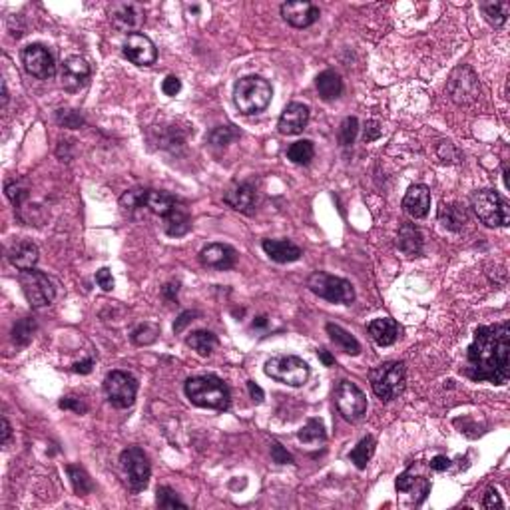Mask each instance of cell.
<instances>
[{
  "mask_svg": "<svg viewBox=\"0 0 510 510\" xmlns=\"http://www.w3.org/2000/svg\"><path fill=\"white\" fill-rule=\"evenodd\" d=\"M66 473L70 476L72 488H74V492L78 497H86V495L92 492V481H90V476H88L84 469H80L76 464H68L66 467Z\"/></svg>",
  "mask_w": 510,
  "mask_h": 510,
  "instance_id": "e575fe53",
  "label": "cell"
},
{
  "mask_svg": "<svg viewBox=\"0 0 510 510\" xmlns=\"http://www.w3.org/2000/svg\"><path fill=\"white\" fill-rule=\"evenodd\" d=\"M156 504H158L160 509H187L186 502L180 500L177 492L172 490L170 486H160V488H158Z\"/></svg>",
  "mask_w": 510,
  "mask_h": 510,
  "instance_id": "60d3db41",
  "label": "cell"
},
{
  "mask_svg": "<svg viewBox=\"0 0 510 510\" xmlns=\"http://www.w3.org/2000/svg\"><path fill=\"white\" fill-rule=\"evenodd\" d=\"M271 459L277 464H291L293 462V457L279 443H274V447H271Z\"/></svg>",
  "mask_w": 510,
  "mask_h": 510,
  "instance_id": "c3c4849f",
  "label": "cell"
},
{
  "mask_svg": "<svg viewBox=\"0 0 510 510\" xmlns=\"http://www.w3.org/2000/svg\"><path fill=\"white\" fill-rule=\"evenodd\" d=\"M307 287L317 297L325 299L329 303L351 305L355 301V289L351 286V281L325 274V271H313L307 279Z\"/></svg>",
  "mask_w": 510,
  "mask_h": 510,
  "instance_id": "8992f818",
  "label": "cell"
},
{
  "mask_svg": "<svg viewBox=\"0 0 510 510\" xmlns=\"http://www.w3.org/2000/svg\"><path fill=\"white\" fill-rule=\"evenodd\" d=\"M403 208L415 220L424 217L431 210V189L423 184L409 187V192L405 194V199H403Z\"/></svg>",
  "mask_w": 510,
  "mask_h": 510,
  "instance_id": "44dd1931",
  "label": "cell"
},
{
  "mask_svg": "<svg viewBox=\"0 0 510 510\" xmlns=\"http://www.w3.org/2000/svg\"><path fill=\"white\" fill-rule=\"evenodd\" d=\"M11 436H13V427L8 423V419L4 417V419H2V445H4V447H8Z\"/></svg>",
  "mask_w": 510,
  "mask_h": 510,
  "instance_id": "6f0895ef",
  "label": "cell"
},
{
  "mask_svg": "<svg viewBox=\"0 0 510 510\" xmlns=\"http://www.w3.org/2000/svg\"><path fill=\"white\" fill-rule=\"evenodd\" d=\"M299 441L303 443H319V441H325V427L321 421L317 419H309L305 427L299 429Z\"/></svg>",
  "mask_w": 510,
  "mask_h": 510,
  "instance_id": "f35d334b",
  "label": "cell"
},
{
  "mask_svg": "<svg viewBox=\"0 0 510 510\" xmlns=\"http://www.w3.org/2000/svg\"><path fill=\"white\" fill-rule=\"evenodd\" d=\"M379 136H381V126H379V122H367L363 140H365V142H373V140H377Z\"/></svg>",
  "mask_w": 510,
  "mask_h": 510,
  "instance_id": "f5cc1de1",
  "label": "cell"
},
{
  "mask_svg": "<svg viewBox=\"0 0 510 510\" xmlns=\"http://www.w3.org/2000/svg\"><path fill=\"white\" fill-rule=\"evenodd\" d=\"M438 222L450 231H461L467 224V212L459 203H443L438 208Z\"/></svg>",
  "mask_w": 510,
  "mask_h": 510,
  "instance_id": "f1b7e54d",
  "label": "cell"
},
{
  "mask_svg": "<svg viewBox=\"0 0 510 510\" xmlns=\"http://www.w3.org/2000/svg\"><path fill=\"white\" fill-rule=\"evenodd\" d=\"M307 122H309V106L301 102H291L279 116L277 128L283 136H297L305 130Z\"/></svg>",
  "mask_w": 510,
  "mask_h": 510,
  "instance_id": "d6986e66",
  "label": "cell"
},
{
  "mask_svg": "<svg viewBox=\"0 0 510 510\" xmlns=\"http://www.w3.org/2000/svg\"><path fill=\"white\" fill-rule=\"evenodd\" d=\"M447 90L448 94H450V98L455 100L457 104H461V106L473 104L474 100L478 98V94H481L478 78L474 74L473 68H469V66H459L450 74Z\"/></svg>",
  "mask_w": 510,
  "mask_h": 510,
  "instance_id": "4fadbf2b",
  "label": "cell"
},
{
  "mask_svg": "<svg viewBox=\"0 0 510 510\" xmlns=\"http://www.w3.org/2000/svg\"><path fill=\"white\" fill-rule=\"evenodd\" d=\"M20 287H22L26 301L32 307H46L56 297V289L48 275L36 271V269H28L20 274Z\"/></svg>",
  "mask_w": 510,
  "mask_h": 510,
  "instance_id": "8fae6325",
  "label": "cell"
},
{
  "mask_svg": "<svg viewBox=\"0 0 510 510\" xmlns=\"http://www.w3.org/2000/svg\"><path fill=\"white\" fill-rule=\"evenodd\" d=\"M8 260L16 269L20 271H28L34 269L38 262V248L36 243H32L30 239H18L8 248Z\"/></svg>",
  "mask_w": 510,
  "mask_h": 510,
  "instance_id": "7402d4cb",
  "label": "cell"
},
{
  "mask_svg": "<svg viewBox=\"0 0 510 510\" xmlns=\"http://www.w3.org/2000/svg\"><path fill=\"white\" fill-rule=\"evenodd\" d=\"M313 156H315V148L309 140H299L287 148V158L297 166H307L313 160Z\"/></svg>",
  "mask_w": 510,
  "mask_h": 510,
  "instance_id": "836d02e7",
  "label": "cell"
},
{
  "mask_svg": "<svg viewBox=\"0 0 510 510\" xmlns=\"http://www.w3.org/2000/svg\"><path fill=\"white\" fill-rule=\"evenodd\" d=\"M56 120L64 128H80V126L84 124V118L80 116V112H76V110H58L56 112Z\"/></svg>",
  "mask_w": 510,
  "mask_h": 510,
  "instance_id": "ee69618b",
  "label": "cell"
},
{
  "mask_svg": "<svg viewBox=\"0 0 510 510\" xmlns=\"http://www.w3.org/2000/svg\"><path fill=\"white\" fill-rule=\"evenodd\" d=\"M473 381L504 385L510 377V325H483L474 331L467 353V371Z\"/></svg>",
  "mask_w": 510,
  "mask_h": 510,
  "instance_id": "6da1fadb",
  "label": "cell"
},
{
  "mask_svg": "<svg viewBox=\"0 0 510 510\" xmlns=\"http://www.w3.org/2000/svg\"><path fill=\"white\" fill-rule=\"evenodd\" d=\"M325 329H327V333L331 337V341H333L341 351H345L347 355H359V353H361V343L351 335L349 331H345L341 325L327 323L325 325Z\"/></svg>",
  "mask_w": 510,
  "mask_h": 510,
  "instance_id": "83f0119b",
  "label": "cell"
},
{
  "mask_svg": "<svg viewBox=\"0 0 510 510\" xmlns=\"http://www.w3.org/2000/svg\"><path fill=\"white\" fill-rule=\"evenodd\" d=\"M224 201L229 208H234L236 212L251 213L255 208V187L248 182L236 184L225 192Z\"/></svg>",
  "mask_w": 510,
  "mask_h": 510,
  "instance_id": "ffe728a7",
  "label": "cell"
},
{
  "mask_svg": "<svg viewBox=\"0 0 510 510\" xmlns=\"http://www.w3.org/2000/svg\"><path fill=\"white\" fill-rule=\"evenodd\" d=\"M104 393L116 409H128L137 395V381L126 371H112L104 379Z\"/></svg>",
  "mask_w": 510,
  "mask_h": 510,
  "instance_id": "ba28073f",
  "label": "cell"
},
{
  "mask_svg": "<svg viewBox=\"0 0 510 510\" xmlns=\"http://www.w3.org/2000/svg\"><path fill=\"white\" fill-rule=\"evenodd\" d=\"M367 329H369L371 339H373L379 347H389V345H393V343L398 339V335H401V327H398L397 321L391 319V317L375 319V321L369 323Z\"/></svg>",
  "mask_w": 510,
  "mask_h": 510,
  "instance_id": "d4e9b609",
  "label": "cell"
},
{
  "mask_svg": "<svg viewBox=\"0 0 510 510\" xmlns=\"http://www.w3.org/2000/svg\"><path fill=\"white\" fill-rule=\"evenodd\" d=\"M510 13V2H497V0H490L483 4V14L488 20V25H492L495 28L506 25Z\"/></svg>",
  "mask_w": 510,
  "mask_h": 510,
  "instance_id": "1f68e13d",
  "label": "cell"
},
{
  "mask_svg": "<svg viewBox=\"0 0 510 510\" xmlns=\"http://www.w3.org/2000/svg\"><path fill=\"white\" fill-rule=\"evenodd\" d=\"M419 481H421V478H417V476L412 474V469H409V471H405L403 474H398L395 486H397L398 492H411V490H415V486H417Z\"/></svg>",
  "mask_w": 510,
  "mask_h": 510,
  "instance_id": "f6af8a7d",
  "label": "cell"
},
{
  "mask_svg": "<svg viewBox=\"0 0 510 510\" xmlns=\"http://www.w3.org/2000/svg\"><path fill=\"white\" fill-rule=\"evenodd\" d=\"M371 389L381 401H393L405 391V365L401 361H387L377 365L369 373Z\"/></svg>",
  "mask_w": 510,
  "mask_h": 510,
  "instance_id": "277c9868",
  "label": "cell"
},
{
  "mask_svg": "<svg viewBox=\"0 0 510 510\" xmlns=\"http://www.w3.org/2000/svg\"><path fill=\"white\" fill-rule=\"evenodd\" d=\"M315 88H317L319 96L325 102H331V100H337L341 96L343 80H341V76L337 74L335 70H325V72H321L315 78Z\"/></svg>",
  "mask_w": 510,
  "mask_h": 510,
  "instance_id": "4316f807",
  "label": "cell"
},
{
  "mask_svg": "<svg viewBox=\"0 0 510 510\" xmlns=\"http://www.w3.org/2000/svg\"><path fill=\"white\" fill-rule=\"evenodd\" d=\"M124 56L136 66H152L158 58L156 44L146 34H128L124 40Z\"/></svg>",
  "mask_w": 510,
  "mask_h": 510,
  "instance_id": "2e32d148",
  "label": "cell"
},
{
  "mask_svg": "<svg viewBox=\"0 0 510 510\" xmlns=\"http://www.w3.org/2000/svg\"><path fill=\"white\" fill-rule=\"evenodd\" d=\"M58 405H60V409H66V411H74V412H78V415H84V412L88 411L86 403L78 397H64V398H60V403H58Z\"/></svg>",
  "mask_w": 510,
  "mask_h": 510,
  "instance_id": "bcb514c9",
  "label": "cell"
},
{
  "mask_svg": "<svg viewBox=\"0 0 510 510\" xmlns=\"http://www.w3.org/2000/svg\"><path fill=\"white\" fill-rule=\"evenodd\" d=\"M120 464L124 471L128 485L134 492L144 490L149 483V474H152V467H149L148 455L140 447H128L122 450L120 455Z\"/></svg>",
  "mask_w": 510,
  "mask_h": 510,
  "instance_id": "9c48e42d",
  "label": "cell"
},
{
  "mask_svg": "<svg viewBox=\"0 0 510 510\" xmlns=\"http://www.w3.org/2000/svg\"><path fill=\"white\" fill-rule=\"evenodd\" d=\"M357 132H359V120L353 118V116L345 118L341 122V126H339V142H341V146H351L355 142V137H357Z\"/></svg>",
  "mask_w": 510,
  "mask_h": 510,
  "instance_id": "b9f144b4",
  "label": "cell"
},
{
  "mask_svg": "<svg viewBox=\"0 0 510 510\" xmlns=\"http://www.w3.org/2000/svg\"><path fill=\"white\" fill-rule=\"evenodd\" d=\"M198 317V313H194V311H184L177 319H175V323H174V331L175 333H182L184 329H186V325H189L194 319Z\"/></svg>",
  "mask_w": 510,
  "mask_h": 510,
  "instance_id": "816d5d0a",
  "label": "cell"
},
{
  "mask_svg": "<svg viewBox=\"0 0 510 510\" xmlns=\"http://www.w3.org/2000/svg\"><path fill=\"white\" fill-rule=\"evenodd\" d=\"M175 203H177V199L172 194H166V192H160V189H148L146 192V208L152 213L160 215V217H163L166 213L170 212Z\"/></svg>",
  "mask_w": 510,
  "mask_h": 510,
  "instance_id": "4dcf8cb0",
  "label": "cell"
},
{
  "mask_svg": "<svg viewBox=\"0 0 510 510\" xmlns=\"http://www.w3.org/2000/svg\"><path fill=\"white\" fill-rule=\"evenodd\" d=\"M199 262L203 267L227 271L236 265L237 251L231 246H225V243H210L199 251Z\"/></svg>",
  "mask_w": 510,
  "mask_h": 510,
  "instance_id": "ac0fdd59",
  "label": "cell"
},
{
  "mask_svg": "<svg viewBox=\"0 0 510 510\" xmlns=\"http://www.w3.org/2000/svg\"><path fill=\"white\" fill-rule=\"evenodd\" d=\"M36 333V321L32 317H25L20 321H16L13 327V341L18 347H26L32 337Z\"/></svg>",
  "mask_w": 510,
  "mask_h": 510,
  "instance_id": "d590c367",
  "label": "cell"
},
{
  "mask_svg": "<svg viewBox=\"0 0 510 510\" xmlns=\"http://www.w3.org/2000/svg\"><path fill=\"white\" fill-rule=\"evenodd\" d=\"M476 217L488 227H506L510 224V208L506 199L495 189H481L473 196Z\"/></svg>",
  "mask_w": 510,
  "mask_h": 510,
  "instance_id": "5b68a950",
  "label": "cell"
},
{
  "mask_svg": "<svg viewBox=\"0 0 510 510\" xmlns=\"http://www.w3.org/2000/svg\"><path fill=\"white\" fill-rule=\"evenodd\" d=\"M96 283H98L104 291H112L114 289V277L112 271L108 267H102L96 271Z\"/></svg>",
  "mask_w": 510,
  "mask_h": 510,
  "instance_id": "7dc6e473",
  "label": "cell"
},
{
  "mask_svg": "<svg viewBox=\"0 0 510 510\" xmlns=\"http://www.w3.org/2000/svg\"><path fill=\"white\" fill-rule=\"evenodd\" d=\"M317 355H319V359L323 361L325 367H331V365H335V357L327 351V349H319L317 351Z\"/></svg>",
  "mask_w": 510,
  "mask_h": 510,
  "instance_id": "91938a15",
  "label": "cell"
},
{
  "mask_svg": "<svg viewBox=\"0 0 510 510\" xmlns=\"http://www.w3.org/2000/svg\"><path fill=\"white\" fill-rule=\"evenodd\" d=\"M267 325V317L265 315H262V317H257L253 323H251V327H265Z\"/></svg>",
  "mask_w": 510,
  "mask_h": 510,
  "instance_id": "94428289",
  "label": "cell"
},
{
  "mask_svg": "<svg viewBox=\"0 0 510 510\" xmlns=\"http://www.w3.org/2000/svg\"><path fill=\"white\" fill-rule=\"evenodd\" d=\"M146 192L148 189H144V187L128 189L120 198V206L124 208L126 212H134V210H140V208H146Z\"/></svg>",
  "mask_w": 510,
  "mask_h": 510,
  "instance_id": "74e56055",
  "label": "cell"
},
{
  "mask_svg": "<svg viewBox=\"0 0 510 510\" xmlns=\"http://www.w3.org/2000/svg\"><path fill=\"white\" fill-rule=\"evenodd\" d=\"M265 375L277 383L289 387H303L309 379V365L295 355H277L265 363Z\"/></svg>",
  "mask_w": 510,
  "mask_h": 510,
  "instance_id": "52a82bcc",
  "label": "cell"
},
{
  "mask_svg": "<svg viewBox=\"0 0 510 510\" xmlns=\"http://www.w3.org/2000/svg\"><path fill=\"white\" fill-rule=\"evenodd\" d=\"M281 16L287 25L293 28H307V26L315 25L321 16L319 6H315L313 2H286L281 4Z\"/></svg>",
  "mask_w": 510,
  "mask_h": 510,
  "instance_id": "e0dca14e",
  "label": "cell"
},
{
  "mask_svg": "<svg viewBox=\"0 0 510 510\" xmlns=\"http://www.w3.org/2000/svg\"><path fill=\"white\" fill-rule=\"evenodd\" d=\"M110 22L116 30L120 32H130V34H137V30L146 22V11L140 2H132V0H124V2H114L108 11Z\"/></svg>",
  "mask_w": 510,
  "mask_h": 510,
  "instance_id": "7c38bea8",
  "label": "cell"
},
{
  "mask_svg": "<svg viewBox=\"0 0 510 510\" xmlns=\"http://www.w3.org/2000/svg\"><path fill=\"white\" fill-rule=\"evenodd\" d=\"M337 411L343 415V419L349 423H357L367 412V397L359 387L351 381H341L335 389Z\"/></svg>",
  "mask_w": 510,
  "mask_h": 510,
  "instance_id": "30bf717a",
  "label": "cell"
},
{
  "mask_svg": "<svg viewBox=\"0 0 510 510\" xmlns=\"http://www.w3.org/2000/svg\"><path fill=\"white\" fill-rule=\"evenodd\" d=\"M92 76V68L86 58L82 56H70L66 58L60 68V84L68 92H80L82 88L88 86Z\"/></svg>",
  "mask_w": 510,
  "mask_h": 510,
  "instance_id": "9a60e30c",
  "label": "cell"
},
{
  "mask_svg": "<svg viewBox=\"0 0 510 510\" xmlns=\"http://www.w3.org/2000/svg\"><path fill=\"white\" fill-rule=\"evenodd\" d=\"M177 291H180V283H168L162 289L163 297L168 299V301H175L177 299Z\"/></svg>",
  "mask_w": 510,
  "mask_h": 510,
  "instance_id": "9f6ffc18",
  "label": "cell"
},
{
  "mask_svg": "<svg viewBox=\"0 0 510 510\" xmlns=\"http://www.w3.org/2000/svg\"><path fill=\"white\" fill-rule=\"evenodd\" d=\"M483 506H485V509H495V506H497V509H502L504 502L500 500V495H498L495 488H488L485 495V500H483Z\"/></svg>",
  "mask_w": 510,
  "mask_h": 510,
  "instance_id": "f907efd6",
  "label": "cell"
},
{
  "mask_svg": "<svg viewBox=\"0 0 510 510\" xmlns=\"http://www.w3.org/2000/svg\"><path fill=\"white\" fill-rule=\"evenodd\" d=\"M236 137H239V132H237L234 126H215L212 132L208 134V142L212 146H215V148H225Z\"/></svg>",
  "mask_w": 510,
  "mask_h": 510,
  "instance_id": "8d00e7d4",
  "label": "cell"
},
{
  "mask_svg": "<svg viewBox=\"0 0 510 510\" xmlns=\"http://www.w3.org/2000/svg\"><path fill=\"white\" fill-rule=\"evenodd\" d=\"M8 102V90H6V82H2V106H6Z\"/></svg>",
  "mask_w": 510,
  "mask_h": 510,
  "instance_id": "6125c7cd",
  "label": "cell"
},
{
  "mask_svg": "<svg viewBox=\"0 0 510 510\" xmlns=\"http://www.w3.org/2000/svg\"><path fill=\"white\" fill-rule=\"evenodd\" d=\"M163 229L170 237L186 236L192 229V215L187 212L186 206H182L177 201L174 208L163 215Z\"/></svg>",
  "mask_w": 510,
  "mask_h": 510,
  "instance_id": "cb8c5ba5",
  "label": "cell"
},
{
  "mask_svg": "<svg viewBox=\"0 0 510 510\" xmlns=\"http://www.w3.org/2000/svg\"><path fill=\"white\" fill-rule=\"evenodd\" d=\"M274 96L271 84L262 76H243L234 88V104L243 116L263 112Z\"/></svg>",
  "mask_w": 510,
  "mask_h": 510,
  "instance_id": "3957f363",
  "label": "cell"
},
{
  "mask_svg": "<svg viewBox=\"0 0 510 510\" xmlns=\"http://www.w3.org/2000/svg\"><path fill=\"white\" fill-rule=\"evenodd\" d=\"M423 234H421V229L417 227V225L412 224H405L401 225V229H398V236H397V246L398 249L405 253V255H409V257H417V255H421V251H423Z\"/></svg>",
  "mask_w": 510,
  "mask_h": 510,
  "instance_id": "484cf974",
  "label": "cell"
},
{
  "mask_svg": "<svg viewBox=\"0 0 510 510\" xmlns=\"http://www.w3.org/2000/svg\"><path fill=\"white\" fill-rule=\"evenodd\" d=\"M186 343L194 349L198 355H201V357H210L213 353V349L217 347V337L213 335L212 331L198 329V331H192V333H189V337L186 339Z\"/></svg>",
  "mask_w": 510,
  "mask_h": 510,
  "instance_id": "f546056e",
  "label": "cell"
},
{
  "mask_svg": "<svg viewBox=\"0 0 510 510\" xmlns=\"http://www.w3.org/2000/svg\"><path fill=\"white\" fill-rule=\"evenodd\" d=\"M22 64H25L26 72L38 80H50L56 74L54 54L44 44H28L22 50Z\"/></svg>",
  "mask_w": 510,
  "mask_h": 510,
  "instance_id": "5bb4252c",
  "label": "cell"
},
{
  "mask_svg": "<svg viewBox=\"0 0 510 510\" xmlns=\"http://www.w3.org/2000/svg\"><path fill=\"white\" fill-rule=\"evenodd\" d=\"M429 464H431V469H433V471H438V473H443V471H447L448 467H450V459L443 457V455H436L435 459L429 462Z\"/></svg>",
  "mask_w": 510,
  "mask_h": 510,
  "instance_id": "db71d44e",
  "label": "cell"
},
{
  "mask_svg": "<svg viewBox=\"0 0 510 510\" xmlns=\"http://www.w3.org/2000/svg\"><path fill=\"white\" fill-rule=\"evenodd\" d=\"M373 452H375V438L373 436H365V438L359 441V445L349 452V459H351V462H353L359 471H363V469H367V464L371 461Z\"/></svg>",
  "mask_w": 510,
  "mask_h": 510,
  "instance_id": "d6a6232c",
  "label": "cell"
},
{
  "mask_svg": "<svg viewBox=\"0 0 510 510\" xmlns=\"http://www.w3.org/2000/svg\"><path fill=\"white\" fill-rule=\"evenodd\" d=\"M184 391H186L189 403L201 409L225 411V409H229V403H231L229 387L225 385L224 379H220L215 375L189 377L184 385Z\"/></svg>",
  "mask_w": 510,
  "mask_h": 510,
  "instance_id": "7a4b0ae2",
  "label": "cell"
},
{
  "mask_svg": "<svg viewBox=\"0 0 510 510\" xmlns=\"http://www.w3.org/2000/svg\"><path fill=\"white\" fill-rule=\"evenodd\" d=\"M262 248L269 255V260L277 263H293L303 255L301 248L289 239H263Z\"/></svg>",
  "mask_w": 510,
  "mask_h": 510,
  "instance_id": "603a6c76",
  "label": "cell"
},
{
  "mask_svg": "<svg viewBox=\"0 0 510 510\" xmlns=\"http://www.w3.org/2000/svg\"><path fill=\"white\" fill-rule=\"evenodd\" d=\"M158 335H160V327L158 325L142 323L132 331V341L136 345H152L158 339Z\"/></svg>",
  "mask_w": 510,
  "mask_h": 510,
  "instance_id": "ab89813d",
  "label": "cell"
},
{
  "mask_svg": "<svg viewBox=\"0 0 510 510\" xmlns=\"http://www.w3.org/2000/svg\"><path fill=\"white\" fill-rule=\"evenodd\" d=\"M162 90L166 96H175L182 90V80L177 76H168L162 82Z\"/></svg>",
  "mask_w": 510,
  "mask_h": 510,
  "instance_id": "681fc988",
  "label": "cell"
},
{
  "mask_svg": "<svg viewBox=\"0 0 510 510\" xmlns=\"http://www.w3.org/2000/svg\"><path fill=\"white\" fill-rule=\"evenodd\" d=\"M92 367H94V359H86V361L74 363V365H72V371L80 375H88L92 371Z\"/></svg>",
  "mask_w": 510,
  "mask_h": 510,
  "instance_id": "11a10c76",
  "label": "cell"
},
{
  "mask_svg": "<svg viewBox=\"0 0 510 510\" xmlns=\"http://www.w3.org/2000/svg\"><path fill=\"white\" fill-rule=\"evenodd\" d=\"M248 389H249V395H251V398H253L255 403H262V401H263L262 387L255 385L253 381H248Z\"/></svg>",
  "mask_w": 510,
  "mask_h": 510,
  "instance_id": "680465c9",
  "label": "cell"
},
{
  "mask_svg": "<svg viewBox=\"0 0 510 510\" xmlns=\"http://www.w3.org/2000/svg\"><path fill=\"white\" fill-rule=\"evenodd\" d=\"M4 192H6V198L14 203V208H20L25 203V199L28 198V186L20 180H11L4 187Z\"/></svg>",
  "mask_w": 510,
  "mask_h": 510,
  "instance_id": "7bdbcfd3",
  "label": "cell"
},
{
  "mask_svg": "<svg viewBox=\"0 0 510 510\" xmlns=\"http://www.w3.org/2000/svg\"><path fill=\"white\" fill-rule=\"evenodd\" d=\"M187 11L194 14H199V6H187Z\"/></svg>",
  "mask_w": 510,
  "mask_h": 510,
  "instance_id": "be15d7a7",
  "label": "cell"
}]
</instances>
